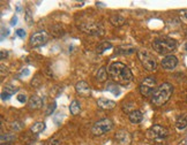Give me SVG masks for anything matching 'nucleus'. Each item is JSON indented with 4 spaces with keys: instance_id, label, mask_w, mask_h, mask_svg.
<instances>
[{
    "instance_id": "5701e85b",
    "label": "nucleus",
    "mask_w": 187,
    "mask_h": 145,
    "mask_svg": "<svg viewBox=\"0 0 187 145\" xmlns=\"http://www.w3.org/2000/svg\"><path fill=\"white\" fill-rule=\"evenodd\" d=\"M96 79L98 82H105L107 79V73H106V67H102L99 68L97 75H96Z\"/></svg>"
},
{
    "instance_id": "9b49d317",
    "label": "nucleus",
    "mask_w": 187,
    "mask_h": 145,
    "mask_svg": "<svg viewBox=\"0 0 187 145\" xmlns=\"http://www.w3.org/2000/svg\"><path fill=\"white\" fill-rule=\"evenodd\" d=\"M75 91L78 94H80L82 97H89L90 96V86L88 85V83L87 82H84V81H80V82H78L76 83V85H75Z\"/></svg>"
},
{
    "instance_id": "6ab92c4d",
    "label": "nucleus",
    "mask_w": 187,
    "mask_h": 145,
    "mask_svg": "<svg viewBox=\"0 0 187 145\" xmlns=\"http://www.w3.org/2000/svg\"><path fill=\"white\" fill-rule=\"evenodd\" d=\"M69 112L72 115H78L81 112V104L79 100H73L69 105Z\"/></svg>"
},
{
    "instance_id": "f704fd0d",
    "label": "nucleus",
    "mask_w": 187,
    "mask_h": 145,
    "mask_svg": "<svg viewBox=\"0 0 187 145\" xmlns=\"http://www.w3.org/2000/svg\"><path fill=\"white\" fill-rule=\"evenodd\" d=\"M1 30H2V34H1V39H4V38H5V36L7 37V36L9 35V30H8V29H6V30H5V28H2Z\"/></svg>"
},
{
    "instance_id": "4468645a",
    "label": "nucleus",
    "mask_w": 187,
    "mask_h": 145,
    "mask_svg": "<svg viewBox=\"0 0 187 145\" xmlns=\"http://www.w3.org/2000/svg\"><path fill=\"white\" fill-rule=\"evenodd\" d=\"M97 106L101 108V109H113L117 104L113 101V100H111V99H106V98H101V99H98L97 100Z\"/></svg>"
},
{
    "instance_id": "58836bf2",
    "label": "nucleus",
    "mask_w": 187,
    "mask_h": 145,
    "mask_svg": "<svg viewBox=\"0 0 187 145\" xmlns=\"http://www.w3.org/2000/svg\"><path fill=\"white\" fill-rule=\"evenodd\" d=\"M179 145H187V141H186V139H184V141H183V142H181V143H180Z\"/></svg>"
},
{
    "instance_id": "9d476101",
    "label": "nucleus",
    "mask_w": 187,
    "mask_h": 145,
    "mask_svg": "<svg viewBox=\"0 0 187 145\" xmlns=\"http://www.w3.org/2000/svg\"><path fill=\"white\" fill-rule=\"evenodd\" d=\"M160 64H162V67L165 70H173L174 68L178 66V58L172 55V54L165 55Z\"/></svg>"
},
{
    "instance_id": "f257e3e1",
    "label": "nucleus",
    "mask_w": 187,
    "mask_h": 145,
    "mask_svg": "<svg viewBox=\"0 0 187 145\" xmlns=\"http://www.w3.org/2000/svg\"><path fill=\"white\" fill-rule=\"evenodd\" d=\"M110 77L113 79L116 83L121 85H127L133 81V74L131 69L126 66L125 64L116 61L112 62L107 68Z\"/></svg>"
},
{
    "instance_id": "ddd939ff",
    "label": "nucleus",
    "mask_w": 187,
    "mask_h": 145,
    "mask_svg": "<svg viewBox=\"0 0 187 145\" xmlns=\"http://www.w3.org/2000/svg\"><path fill=\"white\" fill-rule=\"evenodd\" d=\"M116 139L121 145H127L131 143V136H129V134L126 131V130H124V129H121V130H119V131L116 134Z\"/></svg>"
},
{
    "instance_id": "f8f14e48",
    "label": "nucleus",
    "mask_w": 187,
    "mask_h": 145,
    "mask_svg": "<svg viewBox=\"0 0 187 145\" xmlns=\"http://www.w3.org/2000/svg\"><path fill=\"white\" fill-rule=\"evenodd\" d=\"M43 104H44V100L40 98V96H32V97H30V99L28 100V107H29L30 109H34V111L42 108V107H43Z\"/></svg>"
},
{
    "instance_id": "2eb2a0df",
    "label": "nucleus",
    "mask_w": 187,
    "mask_h": 145,
    "mask_svg": "<svg viewBox=\"0 0 187 145\" xmlns=\"http://www.w3.org/2000/svg\"><path fill=\"white\" fill-rule=\"evenodd\" d=\"M128 118H129V121H131L132 123H135V124H136V123L142 122V120H143V114H142L141 111L135 109V111H133L132 113L128 114Z\"/></svg>"
},
{
    "instance_id": "a211bd4d",
    "label": "nucleus",
    "mask_w": 187,
    "mask_h": 145,
    "mask_svg": "<svg viewBox=\"0 0 187 145\" xmlns=\"http://www.w3.org/2000/svg\"><path fill=\"white\" fill-rule=\"evenodd\" d=\"M135 52V49L133 46H119L117 49V54H121V55H129V54H133Z\"/></svg>"
},
{
    "instance_id": "bb28decb",
    "label": "nucleus",
    "mask_w": 187,
    "mask_h": 145,
    "mask_svg": "<svg viewBox=\"0 0 187 145\" xmlns=\"http://www.w3.org/2000/svg\"><path fill=\"white\" fill-rule=\"evenodd\" d=\"M5 91L12 96V94H14V93H16L17 91H19V88L15 86V85H13V84H7V85L5 86Z\"/></svg>"
},
{
    "instance_id": "f3484780",
    "label": "nucleus",
    "mask_w": 187,
    "mask_h": 145,
    "mask_svg": "<svg viewBox=\"0 0 187 145\" xmlns=\"http://www.w3.org/2000/svg\"><path fill=\"white\" fill-rule=\"evenodd\" d=\"M110 22H111L113 26H124V24H125L126 20H125V17H122L121 15L116 14V15H112V16L110 17Z\"/></svg>"
},
{
    "instance_id": "7ed1b4c3",
    "label": "nucleus",
    "mask_w": 187,
    "mask_h": 145,
    "mask_svg": "<svg viewBox=\"0 0 187 145\" xmlns=\"http://www.w3.org/2000/svg\"><path fill=\"white\" fill-rule=\"evenodd\" d=\"M177 46H178L177 41L172 38H169V37L157 38L152 41L154 51H156L160 54H164V55H170V53L173 52L177 49Z\"/></svg>"
},
{
    "instance_id": "20e7f679",
    "label": "nucleus",
    "mask_w": 187,
    "mask_h": 145,
    "mask_svg": "<svg viewBox=\"0 0 187 145\" xmlns=\"http://www.w3.org/2000/svg\"><path fill=\"white\" fill-rule=\"evenodd\" d=\"M137 58L141 61L142 66L145 67V69H147L148 71H155L157 69V60L149 51L140 50L137 52Z\"/></svg>"
},
{
    "instance_id": "6e6552de",
    "label": "nucleus",
    "mask_w": 187,
    "mask_h": 145,
    "mask_svg": "<svg viewBox=\"0 0 187 145\" xmlns=\"http://www.w3.org/2000/svg\"><path fill=\"white\" fill-rule=\"evenodd\" d=\"M81 29L93 36H103L105 34V29L101 23H84L81 26Z\"/></svg>"
},
{
    "instance_id": "b1692460",
    "label": "nucleus",
    "mask_w": 187,
    "mask_h": 145,
    "mask_svg": "<svg viewBox=\"0 0 187 145\" xmlns=\"http://www.w3.org/2000/svg\"><path fill=\"white\" fill-rule=\"evenodd\" d=\"M9 127H11V129H12L13 131H21V130L24 128V123H23L22 121H19V120H16V121L11 122Z\"/></svg>"
},
{
    "instance_id": "c85d7f7f",
    "label": "nucleus",
    "mask_w": 187,
    "mask_h": 145,
    "mask_svg": "<svg viewBox=\"0 0 187 145\" xmlns=\"http://www.w3.org/2000/svg\"><path fill=\"white\" fill-rule=\"evenodd\" d=\"M24 19H26V21L28 22V24H31L32 23V15H31V12H30V9L27 8L26 9V16H24Z\"/></svg>"
},
{
    "instance_id": "393cba45",
    "label": "nucleus",
    "mask_w": 187,
    "mask_h": 145,
    "mask_svg": "<svg viewBox=\"0 0 187 145\" xmlns=\"http://www.w3.org/2000/svg\"><path fill=\"white\" fill-rule=\"evenodd\" d=\"M110 49H112V44L107 43V41H103L97 46V53H104Z\"/></svg>"
},
{
    "instance_id": "4be33fe9",
    "label": "nucleus",
    "mask_w": 187,
    "mask_h": 145,
    "mask_svg": "<svg viewBox=\"0 0 187 145\" xmlns=\"http://www.w3.org/2000/svg\"><path fill=\"white\" fill-rule=\"evenodd\" d=\"M51 34L53 35L54 37H61V36H64L65 31H64V29H63L61 26L55 24V26H51Z\"/></svg>"
},
{
    "instance_id": "ea45409f",
    "label": "nucleus",
    "mask_w": 187,
    "mask_h": 145,
    "mask_svg": "<svg viewBox=\"0 0 187 145\" xmlns=\"http://www.w3.org/2000/svg\"><path fill=\"white\" fill-rule=\"evenodd\" d=\"M185 50H186V52H187V43L185 44Z\"/></svg>"
},
{
    "instance_id": "f03ea898",
    "label": "nucleus",
    "mask_w": 187,
    "mask_h": 145,
    "mask_svg": "<svg viewBox=\"0 0 187 145\" xmlns=\"http://www.w3.org/2000/svg\"><path fill=\"white\" fill-rule=\"evenodd\" d=\"M173 93V86L170 83H163L155 90L151 96V104L155 106H163L166 104Z\"/></svg>"
},
{
    "instance_id": "a878e982",
    "label": "nucleus",
    "mask_w": 187,
    "mask_h": 145,
    "mask_svg": "<svg viewBox=\"0 0 187 145\" xmlns=\"http://www.w3.org/2000/svg\"><path fill=\"white\" fill-rule=\"evenodd\" d=\"M134 106H135V104H134L133 101H126V103H124L122 104V109H124V112H126V113H132L133 111H135L134 109Z\"/></svg>"
},
{
    "instance_id": "c9c22d12",
    "label": "nucleus",
    "mask_w": 187,
    "mask_h": 145,
    "mask_svg": "<svg viewBox=\"0 0 187 145\" xmlns=\"http://www.w3.org/2000/svg\"><path fill=\"white\" fill-rule=\"evenodd\" d=\"M7 55H8V52L5 51V50H2V51L0 52V59H1V60H5V58H7Z\"/></svg>"
},
{
    "instance_id": "72a5a7b5",
    "label": "nucleus",
    "mask_w": 187,
    "mask_h": 145,
    "mask_svg": "<svg viewBox=\"0 0 187 145\" xmlns=\"http://www.w3.org/2000/svg\"><path fill=\"white\" fill-rule=\"evenodd\" d=\"M49 145H61V144H60V141H59V139H57V138H52V139H50Z\"/></svg>"
},
{
    "instance_id": "a19ab883",
    "label": "nucleus",
    "mask_w": 187,
    "mask_h": 145,
    "mask_svg": "<svg viewBox=\"0 0 187 145\" xmlns=\"http://www.w3.org/2000/svg\"><path fill=\"white\" fill-rule=\"evenodd\" d=\"M1 145H5V144H1Z\"/></svg>"
},
{
    "instance_id": "412c9836",
    "label": "nucleus",
    "mask_w": 187,
    "mask_h": 145,
    "mask_svg": "<svg viewBox=\"0 0 187 145\" xmlns=\"http://www.w3.org/2000/svg\"><path fill=\"white\" fill-rule=\"evenodd\" d=\"M45 128H46V126H45V123H44V122H35V123L31 126L30 131L34 132V134H40V132L44 131V130H45Z\"/></svg>"
},
{
    "instance_id": "423d86ee",
    "label": "nucleus",
    "mask_w": 187,
    "mask_h": 145,
    "mask_svg": "<svg viewBox=\"0 0 187 145\" xmlns=\"http://www.w3.org/2000/svg\"><path fill=\"white\" fill-rule=\"evenodd\" d=\"M113 128V122L111 119H102L97 121L91 128V132L95 136H102Z\"/></svg>"
},
{
    "instance_id": "473e14b6",
    "label": "nucleus",
    "mask_w": 187,
    "mask_h": 145,
    "mask_svg": "<svg viewBox=\"0 0 187 145\" xmlns=\"http://www.w3.org/2000/svg\"><path fill=\"white\" fill-rule=\"evenodd\" d=\"M117 86H112V85H109V88H107L106 90H109V91H112V92L114 93V94H119L120 93V91L118 90V89H116Z\"/></svg>"
},
{
    "instance_id": "dca6fc26",
    "label": "nucleus",
    "mask_w": 187,
    "mask_h": 145,
    "mask_svg": "<svg viewBox=\"0 0 187 145\" xmlns=\"http://www.w3.org/2000/svg\"><path fill=\"white\" fill-rule=\"evenodd\" d=\"M175 127L178 130H184L187 128V114H183L180 115L178 119H177V122H175Z\"/></svg>"
},
{
    "instance_id": "39448f33",
    "label": "nucleus",
    "mask_w": 187,
    "mask_h": 145,
    "mask_svg": "<svg viewBox=\"0 0 187 145\" xmlns=\"http://www.w3.org/2000/svg\"><path fill=\"white\" fill-rule=\"evenodd\" d=\"M156 89H157L156 79L152 76H148L146 79H143V81L140 83V86H139V91L143 97H151Z\"/></svg>"
},
{
    "instance_id": "0eeeda50",
    "label": "nucleus",
    "mask_w": 187,
    "mask_h": 145,
    "mask_svg": "<svg viewBox=\"0 0 187 145\" xmlns=\"http://www.w3.org/2000/svg\"><path fill=\"white\" fill-rule=\"evenodd\" d=\"M169 136V130L160 124H154L146 131V137L149 139H163Z\"/></svg>"
},
{
    "instance_id": "e433bc0d",
    "label": "nucleus",
    "mask_w": 187,
    "mask_h": 145,
    "mask_svg": "<svg viewBox=\"0 0 187 145\" xmlns=\"http://www.w3.org/2000/svg\"><path fill=\"white\" fill-rule=\"evenodd\" d=\"M9 97H11V94L7 92H2L1 93V99L2 100H8L9 99Z\"/></svg>"
},
{
    "instance_id": "c756f323",
    "label": "nucleus",
    "mask_w": 187,
    "mask_h": 145,
    "mask_svg": "<svg viewBox=\"0 0 187 145\" xmlns=\"http://www.w3.org/2000/svg\"><path fill=\"white\" fill-rule=\"evenodd\" d=\"M55 107H57V104H55V103L51 104V105H49L47 109H46V112H45V114H46V115H51V114H52V113L54 112Z\"/></svg>"
},
{
    "instance_id": "2f4dec72",
    "label": "nucleus",
    "mask_w": 187,
    "mask_h": 145,
    "mask_svg": "<svg viewBox=\"0 0 187 145\" xmlns=\"http://www.w3.org/2000/svg\"><path fill=\"white\" fill-rule=\"evenodd\" d=\"M17 100L21 103V104H24V103H27V96L26 94H19L17 96Z\"/></svg>"
},
{
    "instance_id": "1a4fd4ad",
    "label": "nucleus",
    "mask_w": 187,
    "mask_h": 145,
    "mask_svg": "<svg viewBox=\"0 0 187 145\" xmlns=\"http://www.w3.org/2000/svg\"><path fill=\"white\" fill-rule=\"evenodd\" d=\"M47 38H49L47 32L44 31V30H40V31H37V32L32 34L29 41H30V45L32 47H38V46L44 45L47 41Z\"/></svg>"
},
{
    "instance_id": "cd10ccee",
    "label": "nucleus",
    "mask_w": 187,
    "mask_h": 145,
    "mask_svg": "<svg viewBox=\"0 0 187 145\" xmlns=\"http://www.w3.org/2000/svg\"><path fill=\"white\" fill-rule=\"evenodd\" d=\"M179 17H180V20H181V22H183V23L187 24V9H183V11H180V13H179Z\"/></svg>"
},
{
    "instance_id": "4c0bfd02",
    "label": "nucleus",
    "mask_w": 187,
    "mask_h": 145,
    "mask_svg": "<svg viewBox=\"0 0 187 145\" xmlns=\"http://www.w3.org/2000/svg\"><path fill=\"white\" fill-rule=\"evenodd\" d=\"M16 22H17V17L14 15L13 17H12V20H11V26H15V24H16Z\"/></svg>"
},
{
    "instance_id": "aec40b11",
    "label": "nucleus",
    "mask_w": 187,
    "mask_h": 145,
    "mask_svg": "<svg viewBox=\"0 0 187 145\" xmlns=\"http://www.w3.org/2000/svg\"><path fill=\"white\" fill-rule=\"evenodd\" d=\"M15 139H16V135L15 134H11V132H8V134H1V137H0L1 144H5V143L9 144V143L14 142Z\"/></svg>"
},
{
    "instance_id": "7c9ffc66",
    "label": "nucleus",
    "mask_w": 187,
    "mask_h": 145,
    "mask_svg": "<svg viewBox=\"0 0 187 145\" xmlns=\"http://www.w3.org/2000/svg\"><path fill=\"white\" fill-rule=\"evenodd\" d=\"M15 34H16V36H19L20 38H24V37L27 36V32H26L23 29H17V30L15 31Z\"/></svg>"
}]
</instances>
